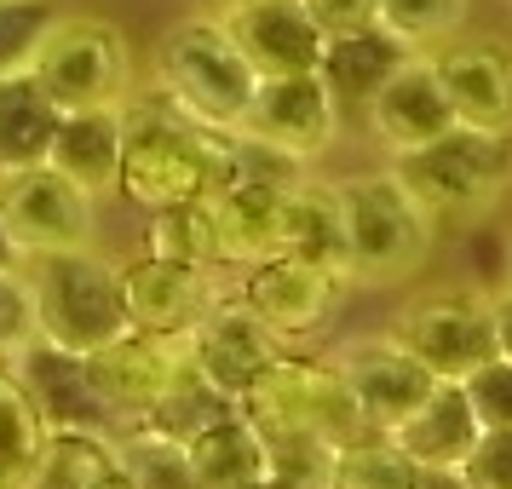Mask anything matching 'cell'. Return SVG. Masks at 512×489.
Instances as JSON below:
<instances>
[{"label": "cell", "mask_w": 512, "mask_h": 489, "mask_svg": "<svg viewBox=\"0 0 512 489\" xmlns=\"http://www.w3.org/2000/svg\"><path fill=\"white\" fill-rule=\"evenodd\" d=\"M374 24L409 52H426L466 24V0H374Z\"/></svg>", "instance_id": "1f68e13d"}, {"label": "cell", "mask_w": 512, "mask_h": 489, "mask_svg": "<svg viewBox=\"0 0 512 489\" xmlns=\"http://www.w3.org/2000/svg\"><path fill=\"white\" fill-rule=\"evenodd\" d=\"M282 190L288 185H265L236 173L231 185L208 202L213 213V242H219V265L248 271L259 259L277 254V231H282Z\"/></svg>", "instance_id": "ffe728a7"}, {"label": "cell", "mask_w": 512, "mask_h": 489, "mask_svg": "<svg viewBox=\"0 0 512 489\" xmlns=\"http://www.w3.org/2000/svg\"><path fill=\"white\" fill-rule=\"evenodd\" d=\"M12 363H18L12 374L24 380V392L35 397V409H41L47 426H93V432H104L110 409L98 403L93 380H87V369H81V357L52 351L47 340H35V346H24Z\"/></svg>", "instance_id": "603a6c76"}, {"label": "cell", "mask_w": 512, "mask_h": 489, "mask_svg": "<svg viewBox=\"0 0 512 489\" xmlns=\"http://www.w3.org/2000/svg\"><path fill=\"white\" fill-rule=\"evenodd\" d=\"M225 415H236V397H225L196 369H185L139 420H133V432H150V438H167V443H190L196 432H208L213 420H225Z\"/></svg>", "instance_id": "83f0119b"}, {"label": "cell", "mask_w": 512, "mask_h": 489, "mask_svg": "<svg viewBox=\"0 0 512 489\" xmlns=\"http://www.w3.org/2000/svg\"><path fill=\"white\" fill-rule=\"evenodd\" d=\"M478 420H472V403L455 380H432V392L420 397L409 415L397 420L386 438L409 455L415 466H438V472H455L466 461V449L478 443Z\"/></svg>", "instance_id": "44dd1931"}, {"label": "cell", "mask_w": 512, "mask_h": 489, "mask_svg": "<svg viewBox=\"0 0 512 489\" xmlns=\"http://www.w3.org/2000/svg\"><path fill=\"white\" fill-rule=\"evenodd\" d=\"M236 415L259 438H311L323 449H340L363 432V415H357L340 369L317 363V357H282V351L236 392Z\"/></svg>", "instance_id": "3957f363"}, {"label": "cell", "mask_w": 512, "mask_h": 489, "mask_svg": "<svg viewBox=\"0 0 512 489\" xmlns=\"http://www.w3.org/2000/svg\"><path fill=\"white\" fill-rule=\"evenodd\" d=\"M512 167V139L507 133H484V127H449L420 150L392 156V179L409 190L432 225L438 219H472L484 213L501 190H507Z\"/></svg>", "instance_id": "5b68a950"}, {"label": "cell", "mask_w": 512, "mask_h": 489, "mask_svg": "<svg viewBox=\"0 0 512 489\" xmlns=\"http://www.w3.org/2000/svg\"><path fill=\"white\" fill-rule=\"evenodd\" d=\"M438 87L455 110V127H484L512 139V52L495 41H449L432 52Z\"/></svg>", "instance_id": "9a60e30c"}, {"label": "cell", "mask_w": 512, "mask_h": 489, "mask_svg": "<svg viewBox=\"0 0 512 489\" xmlns=\"http://www.w3.org/2000/svg\"><path fill=\"white\" fill-rule=\"evenodd\" d=\"M93 196L75 190L64 173H52L47 162L18 167L0 179V225L12 236L18 259L41 254H70V248H93Z\"/></svg>", "instance_id": "9c48e42d"}, {"label": "cell", "mask_w": 512, "mask_h": 489, "mask_svg": "<svg viewBox=\"0 0 512 489\" xmlns=\"http://www.w3.org/2000/svg\"><path fill=\"white\" fill-rule=\"evenodd\" d=\"M340 294H346L340 271L294 259V254H271L242 271V294L236 300L248 305L277 340H300V334H317L340 311Z\"/></svg>", "instance_id": "8fae6325"}, {"label": "cell", "mask_w": 512, "mask_h": 489, "mask_svg": "<svg viewBox=\"0 0 512 489\" xmlns=\"http://www.w3.org/2000/svg\"><path fill=\"white\" fill-rule=\"evenodd\" d=\"M420 466L397 449L386 432H357L351 443L334 449V466H328V489H415Z\"/></svg>", "instance_id": "f1b7e54d"}, {"label": "cell", "mask_w": 512, "mask_h": 489, "mask_svg": "<svg viewBox=\"0 0 512 489\" xmlns=\"http://www.w3.org/2000/svg\"><path fill=\"white\" fill-rule=\"evenodd\" d=\"M409 58V47L386 35L380 24L369 29H351V35H328L323 52H317V81L328 87L334 110H369V98L380 93V81Z\"/></svg>", "instance_id": "7402d4cb"}, {"label": "cell", "mask_w": 512, "mask_h": 489, "mask_svg": "<svg viewBox=\"0 0 512 489\" xmlns=\"http://www.w3.org/2000/svg\"><path fill=\"white\" fill-rule=\"evenodd\" d=\"M415 489H466L461 472H438V466H420V484Z\"/></svg>", "instance_id": "ab89813d"}, {"label": "cell", "mask_w": 512, "mask_h": 489, "mask_svg": "<svg viewBox=\"0 0 512 489\" xmlns=\"http://www.w3.org/2000/svg\"><path fill=\"white\" fill-rule=\"evenodd\" d=\"M121 443L110 432H93V426H47L41 438V455L24 472L18 489H93L110 466H116Z\"/></svg>", "instance_id": "d4e9b609"}, {"label": "cell", "mask_w": 512, "mask_h": 489, "mask_svg": "<svg viewBox=\"0 0 512 489\" xmlns=\"http://www.w3.org/2000/svg\"><path fill=\"white\" fill-rule=\"evenodd\" d=\"M242 139L277 150L288 162H311L323 156L334 133H340V110L317 75H259L254 98H248V116L236 127Z\"/></svg>", "instance_id": "30bf717a"}, {"label": "cell", "mask_w": 512, "mask_h": 489, "mask_svg": "<svg viewBox=\"0 0 512 489\" xmlns=\"http://www.w3.org/2000/svg\"><path fill=\"white\" fill-rule=\"evenodd\" d=\"M81 369L93 380L98 403L110 415L139 420L156 397L190 369V334L185 340H167V334H144V328H127L110 346H98L93 357H81Z\"/></svg>", "instance_id": "7c38bea8"}, {"label": "cell", "mask_w": 512, "mask_h": 489, "mask_svg": "<svg viewBox=\"0 0 512 489\" xmlns=\"http://www.w3.org/2000/svg\"><path fill=\"white\" fill-rule=\"evenodd\" d=\"M52 18H58L52 0H0V81L29 70Z\"/></svg>", "instance_id": "d6a6232c"}, {"label": "cell", "mask_w": 512, "mask_h": 489, "mask_svg": "<svg viewBox=\"0 0 512 489\" xmlns=\"http://www.w3.org/2000/svg\"><path fill=\"white\" fill-rule=\"evenodd\" d=\"M162 87L179 116L202 121L213 133H236L259 75L248 70V58L236 52L231 29L219 18H185L162 41Z\"/></svg>", "instance_id": "8992f818"}, {"label": "cell", "mask_w": 512, "mask_h": 489, "mask_svg": "<svg viewBox=\"0 0 512 489\" xmlns=\"http://www.w3.org/2000/svg\"><path fill=\"white\" fill-rule=\"evenodd\" d=\"M121 461L133 472V489H196V478L185 466V449L167 438L133 432V438H121Z\"/></svg>", "instance_id": "836d02e7"}, {"label": "cell", "mask_w": 512, "mask_h": 489, "mask_svg": "<svg viewBox=\"0 0 512 489\" xmlns=\"http://www.w3.org/2000/svg\"><path fill=\"white\" fill-rule=\"evenodd\" d=\"M52 127H58V104L35 87V75H6L0 81V179L47 162Z\"/></svg>", "instance_id": "484cf974"}, {"label": "cell", "mask_w": 512, "mask_h": 489, "mask_svg": "<svg viewBox=\"0 0 512 489\" xmlns=\"http://www.w3.org/2000/svg\"><path fill=\"white\" fill-rule=\"evenodd\" d=\"M334 369H340V380H346V392H351V403H357V415H363L369 432H392L397 420L432 392V374L420 369L392 334L351 340V346L334 357Z\"/></svg>", "instance_id": "4fadbf2b"}, {"label": "cell", "mask_w": 512, "mask_h": 489, "mask_svg": "<svg viewBox=\"0 0 512 489\" xmlns=\"http://www.w3.org/2000/svg\"><path fill=\"white\" fill-rule=\"evenodd\" d=\"M305 18L317 24V35H351V29H369L374 24V0H300Z\"/></svg>", "instance_id": "74e56055"}, {"label": "cell", "mask_w": 512, "mask_h": 489, "mask_svg": "<svg viewBox=\"0 0 512 489\" xmlns=\"http://www.w3.org/2000/svg\"><path fill=\"white\" fill-rule=\"evenodd\" d=\"M489 311H495V357L512 363V288H501V294L489 300Z\"/></svg>", "instance_id": "f35d334b"}, {"label": "cell", "mask_w": 512, "mask_h": 489, "mask_svg": "<svg viewBox=\"0 0 512 489\" xmlns=\"http://www.w3.org/2000/svg\"><path fill=\"white\" fill-rule=\"evenodd\" d=\"M461 392L484 432H512V363L507 357H489L484 369H472L461 380Z\"/></svg>", "instance_id": "e575fe53"}, {"label": "cell", "mask_w": 512, "mask_h": 489, "mask_svg": "<svg viewBox=\"0 0 512 489\" xmlns=\"http://www.w3.org/2000/svg\"><path fill=\"white\" fill-rule=\"evenodd\" d=\"M219 24L231 29L236 52L248 58L254 75H317L323 35L300 0H242Z\"/></svg>", "instance_id": "e0dca14e"}, {"label": "cell", "mask_w": 512, "mask_h": 489, "mask_svg": "<svg viewBox=\"0 0 512 489\" xmlns=\"http://www.w3.org/2000/svg\"><path fill=\"white\" fill-rule=\"evenodd\" d=\"M29 305H35V340L70 357H93L127 334V305H121L116 265L93 248L29 259Z\"/></svg>", "instance_id": "7a4b0ae2"}, {"label": "cell", "mask_w": 512, "mask_h": 489, "mask_svg": "<svg viewBox=\"0 0 512 489\" xmlns=\"http://www.w3.org/2000/svg\"><path fill=\"white\" fill-rule=\"evenodd\" d=\"M277 346L282 340L259 323L242 300H231V305L213 300V311L190 328V369L202 374L208 386H219L225 397H236L271 357H277Z\"/></svg>", "instance_id": "ac0fdd59"}, {"label": "cell", "mask_w": 512, "mask_h": 489, "mask_svg": "<svg viewBox=\"0 0 512 489\" xmlns=\"http://www.w3.org/2000/svg\"><path fill=\"white\" fill-rule=\"evenodd\" d=\"M455 472L466 489H512V432H478Z\"/></svg>", "instance_id": "8d00e7d4"}, {"label": "cell", "mask_w": 512, "mask_h": 489, "mask_svg": "<svg viewBox=\"0 0 512 489\" xmlns=\"http://www.w3.org/2000/svg\"><path fill=\"white\" fill-rule=\"evenodd\" d=\"M213 6H225V12H231V6H242V0H213Z\"/></svg>", "instance_id": "ee69618b"}, {"label": "cell", "mask_w": 512, "mask_h": 489, "mask_svg": "<svg viewBox=\"0 0 512 489\" xmlns=\"http://www.w3.org/2000/svg\"><path fill=\"white\" fill-rule=\"evenodd\" d=\"M24 346H35V305H29L24 271H0V363H12Z\"/></svg>", "instance_id": "d590c367"}, {"label": "cell", "mask_w": 512, "mask_h": 489, "mask_svg": "<svg viewBox=\"0 0 512 489\" xmlns=\"http://www.w3.org/2000/svg\"><path fill=\"white\" fill-rule=\"evenodd\" d=\"M363 116H369V133L386 144L392 156L420 150V144H432L438 133L455 127V110H449V98H443V87H438V70H432L426 52H409V58L380 81V93L369 98Z\"/></svg>", "instance_id": "2e32d148"}, {"label": "cell", "mask_w": 512, "mask_h": 489, "mask_svg": "<svg viewBox=\"0 0 512 489\" xmlns=\"http://www.w3.org/2000/svg\"><path fill=\"white\" fill-rule=\"evenodd\" d=\"M392 340L432 380H455L461 386L472 369H484L495 357V311L489 294H466V288H443L426 300H409L397 317Z\"/></svg>", "instance_id": "ba28073f"}, {"label": "cell", "mask_w": 512, "mask_h": 489, "mask_svg": "<svg viewBox=\"0 0 512 489\" xmlns=\"http://www.w3.org/2000/svg\"><path fill=\"white\" fill-rule=\"evenodd\" d=\"M144 254L190 265V271H213V265H219V242H213L208 202H185V208L150 213V242H144Z\"/></svg>", "instance_id": "4dcf8cb0"}, {"label": "cell", "mask_w": 512, "mask_h": 489, "mask_svg": "<svg viewBox=\"0 0 512 489\" xmlns=\"http://www.w3.org/2000/svg\"><path fill=\"white\" fill-rule=\"evenodd\" d=\"M236 179V133H213L179 110L127 116L116 190L144 213L213 202Z\"/></svg>", "instance_id": "6da1fadb"}, {"label": "cell", "mask_w": 512, "mask_h": 489, "mask_svg": "<svg viewBox=\"0 0 512 489\" xmlns=\"http://www.w3.org/2000/svg\"><path fill=\"white\" fill-rule=\"evenodd\" d=\"M41 438H47V420L35 409V397L24 392V380L0 363V489H18L24 472L41 455Z\"/></svg>", "instance_id": "f546056e"}, {"label": "cell", "mask_w": 512, "mask_h": 489, "mask_svg": "<svg viewBox=\"0 0 512 489\" xmlns=\"http://www.w3.org/2000/svg\"><path fill=\"white\" fill-rule=\"evenodd\" d=\"M35 87L64 110H110L133 87V52L110 18L93 12H58L29 58Z\"/></svg>", "instance_id": "52a82bcc"}, {"label": "cell", "mask_w": 512, "mask_h": 489, "mask_svg": "<svg viewBox=\"0 0 512 489\" xmlns=\"http://www.w3.org/2000/svg\"><path fill=\"white\" fill-rule=\"evenodd\" d=\"M93 489H133V472H127V461L116 455V466H110V472H104V478H98Z\"/></svg>", "instance_id": "60d3db41"}, {"label": "cell", "mask_w": 512, "mask_h": 489, "mask_svg": "<svg viewBox=\"0 0 512 489\" xmlns=\"http://www.w3.org/2000/svg\"><path fill=\"white\" fill-rule=\"evenodd\" d=\"M340 231H346V277L351 282H403L432 254V219L409 202L392 173H357L334 185Z\"/></svg>", "instance_id": "277c9868"}, {"label": "cell", "mask_w": 512, "mask_h": 489, "mask_svg": "<svg viewBox=\"0 0 512 489\" xmlns=\"http://www.w3.org/2000/svg\"><path fill=\"white\" fill-rule=\"evenodd\" d=\"M277 254L311 259V265H328V271H340V277H346V231H340L334 185H288V190H282Z\"/></svg>", "instance_id": "cb8c5ba5"}, {"label": "cell", "mask_w": 512, "mask_h": 489, "mask_svg": "<svg viewBox=\"0 0 512 489\" xmlns=\"http://www.w3.org/2000/svg\"><path fill=\"white\" fill-rule=\"evenodd\" d=\"M12 265H18V248H12V236L0 225V271H12Z\"/></svg>", "instance_id": "7bdbcfd3"}, {"label": "cell", "mask_w": 512, "mask_h": 489, "mask_svg": "<svg viewBox=\"0 0 512 489\" xmlns=\"http://www.w3.org/2000/svg\"><path fill=\"white\" fill-rule=\"evenodd\" d=\"M116 282H121V305H127V328H144V334L185 340L213 311L208 271H190V265H173V259L139 254L116 265Z\"/></svg>", "instance_id": "5bb4252c"}, {"label": "cell", "mask_w": 512, "mask_h": 489, "mask_svg": "<svg viewBox=\"0 0 512 489\" xmlns=\"http://www.w3.org/2000/svg\"><path fill=\"white\" fill-rule=\"evenodd\" d=\"M121 133H127V110L110 104V110H64L58 127H52L47 144V167L64 173L75 190L87 196H110L121 173Z\"/></svg>", "instance_id": "d6986e66"}, {"label": "cell", "mask_w": 512, "mask_h": 489, "mask_svg": "<svg viewBox=\"0 0 512 489\" xmlns=\"http://www.w3.org/2000/svg\"><path fill=\"white\" fill-rule=\"evenodd\" d=\"M179 449H185V466L196 478V489H236L265 472V443H259V432L242 415L213 420L208 432H196Z\"/></svg>", "instance_id": "4316f807"}, {"label": "cell", "mask_w": 512, "mask_h": 489, "mask_svg": "<svg viewBox=\"0 0 512 489\" xmlns=\"http://www.w3.org/2000/svg\"><path fill=\"white\" fill-rule=\"evenodd\" d=\"M236 489H300V484H288L277 472H259V478H248V484H236Z\"/></svg>", "instance_id": "b9f144b4"}]
</instances>
